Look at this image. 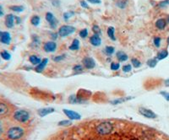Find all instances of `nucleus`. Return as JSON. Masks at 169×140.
Segmentation results:
<instances>
[{
    "label": "nucleus",
    "instance_id": "obj_1",
    "mask_svg": "<svg viewBox=\"0 0 169 140\" xmlns=\"http://www.w3.org/2000/svg\"><path fill=\"white\" fill-rule=\"evenodd\" d=\"M113 130V125L110 122H102L96 127V132L101 136H106L110 134Z\"/></svg>",
    "mask_w": 169,
    "mask_h": 140
},
{
    "label": "nucleus",
    "instance_id": "obj_2",
    "mask_svg": "<svg viewBox=\"0 0 169 140\" xmlns=\"http://www.w3.org/2000/svg\"><path fill=\"white\" fill-rule=\"evenodd\" d=\"M25 135V130L20 127H12L7 132V137L10 140H20Z\"/></svg>",
    "mask_w": 169,
    "mask_h": 140
},
{
    "label": "nucleus",
    "instance_id": "obj_3",
    "mask_svg": "<svg viewBox=\"0 0 169 140\" xmlns=\"http://www.w3.org/2000/svg\"><path fill=\"white\" fill-rule=\"evenodd\" d=\"M14 119L20 123H25L30 120V113L25 110H18L14 113Z\"/></svg>",
    "mask_w": 169,
    "mask_h": 140
},
{
    "label": "nucleus",
    "instance_id": "obj_4",
    "mask_svg": "<svg viewBox=\"0 0 169 140\" xmlns=\"http://www.w3.org/2000/svg\"><path fill=\"white\" fill-rule=\"evenodd\" d=\"M75 27L72 26V25H62L61 27L59 28V35L61 37H66L68 35L73 34L75 31Z\"/></svg>",
    "mask_w": 169,
    "mask_h": 140
},
{
    "label": "nucleus",
    "instance_id": "obj_5",
    "mask_svg": "<svg viewBox=\"0 0 169 140\" xmlns=\"http://www.w3.org/2000/svg\"><path fill=\"white\" fill-rule=\"evenodd\" d=\"M139 112L140 113V115H142L143 117L149 118V119H155V118L157 117V114L154 112H152L151 110L145 108V107H140L139 108Z\"/></svg>",
    "mask_w": 169,
    "mask_h": 140
},
{
    "label": "nucleus",
    "instance_id": "obj_6",
    "mask_svg": "<svg viewBox=\"0 0 169 140\" xmlns=\"http://www.w3.org/2000/svg\"><path fill=\"white\" fill-rule=\"evenodd\" d=\"M83 66L85 67L87 69H92L96 67V62L92 58L90 57H86L82 59Z\"/></svg>",
    "mask_w": 169,
    "mask_h": 140
},
{
    "label": "nucleus",
    "instance_id": "obj_7",
    "mask_svg": "<svg viewBox=\"0 0 169 140\" xmlns=\"http://www.w3.org/2000/svg\"><path fill=\"white\" fill-rule=\"evenodd\" d=\"M63 112L70 120H79V119L81 118V116H80L78 112H75V111L63 109Z\"/></svg>",
    "mask_w": 169,
    "mask_h": 140
},
{
    "label": "nucleus",
    "instance_id": "obj_8",
    "mask_svg": "<svg viewBox=\"0 0 169 140\" xmlns=\"http://www.w3.org/2000/svg\"><path fill=\"white\" fill-rule=\"evenodd\" d=\"M43 49L46 52H53L57 49V43L55 42H47L44 44Z\"/></svg>",
    "mask_w": 169,
    "mask_h": 140
},
{
    "label": "nucleus",
    "instance_id": "obj_9",
    "mask_svg": "<svg viewBox=\"0 0 169 140\" xmlns=\"http://www.w3.org/2000/svg\"><path fill=\"white\" fill-rule=\"evenodd\" d=\"M90 42L94 47H99L102 44V39H101L100 35L94 34L90 37Z\"/></svg>",
    "mask_w": 169,
    "mask_h": 140
},
{
    "label": "nucleus",
    "instance_id": "obj_10",
    "mask_svg": "<svg viewBox=\"0 0 169 140\" xmlns=\"http://www.w3.org/2000/svg\"><path fill=\"white\" fill-rule=\"evenodd\" d=\"M54 112V108L52 107H46V108H42L37 111V113L41 117H44L51 114V113Z\"/></svg>",
    "mask_w": 169,
    "mask_h": 140
},
{
    "label": "nucleus",
    "instance_id": "obj_11",
    "mask_svg": "<svg viewBox=\"0 0 169 140\" xmlns=\"http://www.w3.org/2000/svg\"><path fill=\"white\" fill-rule=\"evenodd\" d=\"M15 25V15L8 14L5 17V25L7 28H12Z\"/></svg>",
    "mask_w": 169,
    "mask_h": 140
},
{
    "label": "nucleus",
    "instance_id": "obj_12",
    "mask_svg": "<svg viewBox=\"0 0 169 140\" xmlns=\"http://www.w3.org/2000/svg\"><path fill=\"white\" fill-rule=\"evenodd\" d=\"M167 20L166 19L164 18H161V19H158L157 21H156V23H155V25H156V27L157 28L159 31H163V30H165V28L167 27Z\"/></svg>",
    "mask_w": 169,
    "mask_h": 140
},
{
    "label": "nucleus",
    "instance_id": "obj_13",
    "mask_svg": "<svg viewBox=\"0 0 169 140\" xmlns=\"http://www.w3.org/2000/svg\"><path fill=\"white\" fill-rule=\"evenodd\" d=\"M9 112V106L7 103L0 101V117L7 115Z\"/></svg>",
    "mask_w": 169,
    "mask_h": 140
},
{
    "label": "nucleus",
    "instance_id": "obj_14",
    "mask_svg": "<svg viewBox=\"0 0 169 140\" xmlns=\"http://www.w3.org/2000/svg\"><path fill=\"white\" fill-rule=\"evenodd\" d=\"M47 62H48V59L47 58H43L41 62H40L38 65H36L35 67V72H37V73H42L44 69H45V68L47 66Z\"/></svg>",
    "mask_w": 169,
    "mask_h": 140
},
{
    "label": "nucleus",
    "instance_id": "obj_15",
    "mask_svg": "<svg viewBox=\"0 0 169 140\" xmlns=\"http://www.w3.org/2000/svg\"><path fill=\"white\" fill-rule=\"evenodd\" d=\"M11 42V35L10 34L7 32V31H4L3 32V35H2V38H1V42L5 45H8Z\"/></svg>",
    "mask_w": 169,
    "mask_h": 140
},
{
    "label": "nucleus",
    "instance_id": "obj_16",
    "mask_svg": "<svg viewBox=\"0 0 169 140\" xmlns=\"http://www.w3.org/2000/svg\"><path fill=\"white\" fill-rule=\"evenodd\" d=\"M168 51L167 50V49H162V50H161L160 52H158V53L156 58H157V59L158 61H161V60L167 58L168 57Z\"/></svg>",
    "mask_w": 169,
    "mask_h": 140
},
{
    "label": "nucleus",
    "instance_id": "obj_17",
    "mask_svg": "<svg viewBox=\"0 0 169 140\" xmlns=\"http://www.w3.org/2000/svg\"><path fill=\"white\" fill-rule=\"evenodd\" d=\"M116 57H117V58L118 59L119 62H125V61H127L129 59L128 55L126 54L125 52H123V51H118V52H117Z\"/></svg>",
    "mask_w": 169,
    "mask_h": 140
},
{
    "label": "nucleus",
    "instance_id": "obj_18",
    "mask_svg": "<svg viewBox=\"0 0 169 140\" xmlns=\"http://www.w3.org/2000/svg\"><path fill=\"white\" fill-rule=\"evenodd\" d=\"M106 33H107L108 37H109L112 41H113V42L116 41V36H115V28L113 27V26L108 27L107 28V31H106Z\"/></svg>",
    "mask_w": 169,
    "mask_h": 140
},
{
    "label": "nucleus",
    "instance_id": "obj_19",
    "mask_svg": "<svg viewBox=\"0 0 169 140\" xmlns=\"http://www.w3.org/2000/svg\"><path fill=\"white\" fill-rule=\"evenodd\" d=\"M29 61L31 62L32 65H38L41 61H42V59L40 58L39 57H37V56H35V55H32V56H30V58H29Z\"/></svg>",
    "mask_w": 169,
    "mask_h": 140
},
{
    "label": "nucleus",
    "instance_id": "obj_20",
    "mask_svg": "<svg viewBox=\"0 0 169 140\" xmlns=\"http://www.w3.org/2000/svg\"><path fill=\"white\" fill-rule=\"evenodd\" d=\"M69 50L71 51H77L79 48V41L78 39H74L72 42V44L69 46Z\"/></svg>",
    "mask_w": 169,
    "mask_h": 140
},
{
    "label": "nucleus",
    "instance_id": "obj_21",
    "mask_svg": "<svg viewBox=\"0 0 169 140\" xmlns=\"http://www.w3.org/2000/svg\"><path fill=\"white\" fill-rule=\"evenodd\" d=\"M40 22H41V18H40L38 15H34L32 16V19H31V23H32V25L34 26H37L39 25Z\"/></svg>",
    "mask_w": 169,
    "mask_h": 140
},
{
    "label": "nucleus",
    "instance_id": "obj_22",
    "mask_svg": "<svg viewBox=\"0 0 169 140\" xmlns=\"http://www.w3.org/2000/svg\"><path fill=\"white\" fill-rule=\"evenodd\" d=\"M24 7L21 5H12L9 7V9H11L12 11L17 12V13H20V12L24 11Z\"/></svg>",
    "mask_w": 169,
    "mask_h": 140
},
{
    "label": "nucleus",
    "instance_id": "obj_23",
    "mask_svg": "<svg viewBox=\"0 0 169 140\" xmlns=\"http://www.w3.org/2000/svg\"><path fill=\"white\" fill-rule=\"evenodd\" d=\"M158 60L157 59V58H150L147 61V65L150 67V68H155V67L157 65Z\"/></svg>",
    "mask_w": 169,
    "mask_h": 140
},
{
    "label": "nucleus",
    "instance_id": "obj_24",
    "mask_svg": "<svg viewBox=\"0 0 169 140\" xmlns=\"http://www.w3.org/2000/svg\"><path fill=\"white\" fill-rule=\"evenodd\" d=\"M114 52H115V48H114L113 47H112V46H107V47H105V49H104V52H105L107 56L113 55L114 53Z\"/></svg>",
    "mask_w": 169,
    "mask_h": 140
},
{
    "label": "nucleus",
    "instance_id": "obj_25",
    "mask_svg": "<svg viewBox=\"0 0 169 140\" xmlns=\"http://www.w3.org/2000/svg\"><path fill=\"white\" fill-rule=\"evenodd\" d=\"M130 99H131V97H128V98H120V99H117V100H114V101H111V103L113 105H118V104H120L122 102H124V101H129Z\"/></svg>",
    "mask_w": 169,
    "mask_h": 140
},
{
    "label": "nucleus",
    "instance_id": "obj_26",
    "mask_svg": "<svg viewBox=\"0 0 169 140\" xmlns=\"http://www.w3.org/2000/svg\"><path fill=\"white\" fill-rule=\"evenodd\" d=\"M0 55H1V58L3 59H4V60H9V59L11 58V55H10V53H9L8 52H7V51H3V52H1Z\"/></svg>",
    "mask_w": 169,
    "mask_h": 140
},
{
    "label": "nucleus",
    "instance_id": "obj_27",
    "mask_svg": "<svg viewBox=\"0 0 169 140\" xmlns=\"http://www.w3.org/2000/svg\"><path fill=\"white\" fill-rule=\"evenodd\" d=\"M161 38L160 36H155L153 39V44L155 47L157 48H159L161 47Z\"/></svg>",
    "mask_w": 169,
    "mask_h": 140
},
{
    "label": "nucleus",
    "instance_id": "obj_28",
    "mask_svg": "<svg viewBox=\"0 0 169 140\" xmlns=\"http://www.w3.org/2000/svg\"><path fill=\"white\" fill-rule=\"evenodd\" d=\"M55 19V16L53 15V14L51 12H47L46 14V20H47L48 23H50L51 21Z\"/></svg>",
    "mask_w": 169,
    "mask_h": 140
},
{
    "label": "nucleus",
    "instance_id": "obj_29",
    "mask_svg": "<svg viewBox=\"0 0 169 140\" xmlns=\"http://www.w3.org/2000/svg\"><path fill=\"white\" fill-rule=\"evenodd\" d=\"M73 70H74V72H75V73H76V74H79V73H82L83 70H84V68H83L82 65H80V64H77V65L74 66V68H73Z\"/></svg>",
    "mask_w": 169,
    "mask_h": 140
},
{
    "label": "nucleus",
    "instance_id": "obj_30",
    "mask_svg": "<svg viewBox=\"0 0 169 140\" xmlns=\"http://www.w3.org/2000/svg\"><path fill=\"white\" fill-rule=\"evenodd\" d=\"M128 4V0H120L117 3V6L120 8H124Z\"/></svg>",
    "mask_w": 169,
    "mask_h": 140
},
{
    "label": "nucleus",
    "instance_id": "obj_31",
    "mask_svg": "<svg viewBox=\"0 0 169 140\" xmlns=\"http://www.w3.org/2000/svg\"><path fill=\"white\" fill-rule=\"evenodd\" d=\"M131 63H132V65H133L135 68H140V67L141 66V62H140L137 58L131 59Z\"/></svg>",
    "mask_w": 169,
    "mask_h": 140
},
{
    "label": "nucleus",
    "instance_id": "obj_32",
    "mask_svg": "<svg viewBox=\"0 0 169 140\" xmlns=\"http://www.w3.org/2000/svg\"><path fill=\"white\" fill-rule=\"evenodd\" d=\"M169 6V0H162L161 2H159V4H158V7L159 8H166V7H167Z\"/></svg>",
    "mask_w": 169,
    "mask_h": 140
},
{
    "label": "nucleus",
    "instance_id": "obj_33",
    "mask_svg": "<svg viewBox=\"0 0 169 140\" xmlns=\"http://www.w3.org/2000/svg\"><path fill=\"white\" fill-rule=\"evenodd\" d=\"M79 35L81 38H83V39L86 38L87 36H88V30H87L86 28V29H83V30H81V31L79 32Z\"/></svg>",
    "mask_w": 169,
    "mask_h": 140
},
{
    "label": "nucleus",
    "instance_id": "obj_34",
    "mask_svg": "<svg viewBox=\"0 0 169 140\" xmlns=\"http://www.w3.org/2000/svg\"><path fill=\"white\" fill-rule=\"evenodd\" d=\"M110 68H111V69L113 70V71H117V70L119 69V68H120V63L113 62L112 63H111Z\"/></svg>",
    "mask_w": 169,
    "mask_h": 140
},
{
    "label": "nucleus",
    "instance_id": "obj_35",
    "mask_svg": "<svg viewBox=\"0 0 169 140\" xmlns=\"http://www.w3.org/2000/svg\"><path fill=\"white\" fill-rule=\"evenodd\" d=\"M92 31L94 32L96 35H101V33H102V31H101V29L99 27L98 25H94L93 26H92Z\"/></svg>",
    "mask_w": 169,
    "mask_h": 140
},
{
    "label": "nucleus",
    "instance_id": "obj_36",
    "mask_svg": "<svg viewBox=\"0 0 169 140\" xmlns=\"http://www.w3.org/2000/svg\"><path fill=\"white\" fill-rule=\"evenodd\" d=\"M74 12H65L64 14H63V19L65 20H69V18L72 17V15H74Z\"/></svg>",
    "mask_w": 169,
    "mask_h": 140
},
{
    "label": "nucleus",
    "instance_id": "obj_37",
    "mask_svg": "<svg viewBox=\"0 0 169 140\" xmlns=\"http://www.w3.org/2000/svg\"><path fill=\"white\" fill-rule=\"evenodd\" d=\"M58 23H59V20H57V19H54V20H52V21H51L49 24V25H50V27L52 28V29H56V27H57V25H58Z\"/></svg>",
    "mask_w": 169,
    "mask_h": 140
},
{
    "label": "nucleus",
    "instance_id": "obj_38",
    "mask_svg": "<svg viewBox=\"0 0 169 140\" xmlns=\"http://www.w3.org/2000/svg\"><path fill=\"white\" fill-rule=\"evenodd\" d=\"M131 69H132V66L130 64H126V65L123 66V71L124 73H129L131 71Z\"/></svg>",
    "mask_w": 169,
    "mask_h": 140
},
{
    "label": "nucleus",
    "instance_id": "obj_39",
    "mask_svg": "<svg viewBox=\"0 0 169 140\" xmlns=\"http://www.w3.org/2000/svg\"><path fill=\"white\" fill-rule=\"evenodd\" d=\"M71 124H72V122L69 120H63L59 122V126H69Z\"/></svg>",
    "mask_w": 169,
    "mask_h": 140
},
{
    "label": "nucleus",
    "instance_id": "obj_40",
    "mask_svg": "<svg viewBox=\"0 0 169 140\" xmlns=\"http://www.w3.org/2000/svg\"><path fill=\"white\" fill-rule=\"evenodd\" d=\"M64 58H65V55H59V56H57V57L53 58V61L54 62H60V61H62Z\"/></svg>",
    "mask_w": 169,
    "mask_h": 140
},
{
    "label": "nucleus",
    "instance_id": "obj_41",
    "mask_svg": "<svg viewBox=\"0 0 169 140\" xmlns=\"http://www.w3.org/2000/svg\"><path fill=\"white\" fill-rule=\"evenodd\" d=\"M161 95H162V97L165 99L166 101H169V92H166V91H161L160 92Z\"/></svg>",
    "mask_w": 169,
    "mask_h": 140
},
{
    "label": "nucleus",
    "instance_id": "obj_42",
    "mask_svg": "<svg viewBox=\"0 0 169 140\" xmlns=\"http://www.w3.org/2000/svg\"><path fill=\"white\" fill-rule=\"evenodd\" d=\"M88 3H90V4H100L102 3L101 0H86Z\"/></svg>",
    "mask_w": 169,
    "mask_h": 140
},
{
    "label": "nucleus",
    "instance_id": "obj_43",
    "mask_svg": "<svg viewBox=\"0 0 169 140\" xmlns=\"http://www.w3.org/2000/svg\"><path fill=\"white\" fill-rule=\"evenodd\" d=\"M80 5H81V7L84 8H89V5H88V4H87L86 1H80Z\"/></svg>",
    "mask_w": 169,
    "mask_h": 140
},
{
    "label": "nucleus",
    "instance_id": "obj_44",
    "mask_svg": "<svg viewBox=\"0 0 169 140\" xmlns=\"http://www.w3.org/2000/svg\"><path fill=\"white\" fill-rule=\"evenodd\" d=\"M51 36H52V39L53 40V41H55V40L58 39V36H59V33H56V32H53V33H52V34H51Z\"/></svg>",
    "mask_w": 169,
    "mask_h": 140
},
{
    "label": "nucleus",
    "instance_id": "obj_45",
    "mask_svg": "<svg viewBox=\"0 0 169 140\" xmlns=\"http://www.w3.org/2000/svg\"><path fill=\"white\" fill-rule=\"evenodd\" d=\"M3 132H4V128H3V125H2V122H0V137L3 134Z\"/></svg>",
    "mask_w": 169,
    "mask_h": 140
},
{
    "label": "nucleus",
    "instance_id": "obj_46",
    "mask_svg": "<svg viewBox=\"0 0 169 140\" xmlns=\"http://www.w3.org/2000/svg\"><path fill=\"white\" fill-rule=\"evenodd\" d=\"M4 9H3V7L0 5V17L4 16Z\"/></svg>",
    "mask_w": 169,
    "mask_h": 140
},
{
    "label": "nucleus",
    "instance_id": "obj_47",
    "mask_svg": "<svg viewBox=\"0 0 169 140\" xmlns=\"http://www.w3.org/2000/svg\"><path fill=\"white\" fill-rule=\"evenodd\" d=\"M15 20H16L15 21L16 24H20V21H21V20H20V18H19V17H16V16H15Z\"/></svg>",
    "mask_w": 169,
    "mask_h": 140
},
{
    "label": "nucleus",
    "instance_id": "obj_48",
    "mask_svg": "<svg viewBox=\"0 0 169 140\" xmlns=\"http://www.w3.org/2000/svg\"><path fill=\"white\" fill-rule=\"evenodd\" d=\"M164 84H165V86H167V87H169V78L166 79L165 82H164Z\"/></svg>",
    "mask_w": 169,
    "mask_h": 140
},
{
    "label": "nucleus",
    "instance_id": "obj_49",
    "mask_svg": "<svg viewBox=\"0 0 169 140\" xmlns=\"http://www.w3.org/2000/svg\"><path fill=\"white\" fill-rule=\"evenodd\" d=\"M166 20H167V23L169 24V15H167V19H166Z\"/></svg>",
    "mask_w": 169,
    "mask_h": 140
},
{
    "label": "nucleus",
    "instance_id": "obj_50",
    "mask_svg": "<svg viewBox=\"0 0 169 140\" xmlns=\"http://www.w3.org/2000/svg\"><path fill=\"white\" fill-rule=\"evenodd\" d=\"M2 35H3V32L0 31V42H1V38H2Z\"/></svg>",
    "mask_w": 169,
    "mask_h": 140
},
{
    "label": "nucleus",
    "instance_id": "obj_51",
    "mask_svg": "<svg viewBox=\"0 0 169 140\" xmlns=\"http://www.w3.org/2000/svg\"><path fill=\"white\" fill-rule=\"evenodd\" d=\"M167 44H168V45H169V36H168V37H167Z\"/></svg>",
    "mask_w": 169,
    "mask_h": 140
},
{
    "label": "nucleus",
    "instance_id": "obj_52",
    "mask_svg": "<svg viewBox=\"0 0 169 140\" xmlns=\"http://www.w3.org/2000/svg\"><path fill=\"white\" fill-rule=\"evenodd\" d=\"M0 59H1V55H0Z\"/></svg>",
    "mask_w": 169,
    "mask_h": 140
}]
</instances>
